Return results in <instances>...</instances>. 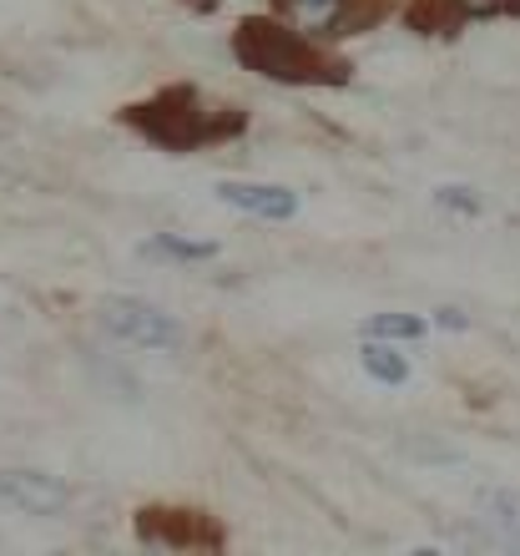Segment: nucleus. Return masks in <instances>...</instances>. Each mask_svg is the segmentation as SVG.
Wrapping results in <instances>:
<instances>
[{"label": "nucleus", "mask_w": 520, "mask_h": 556, "mask_svg": "<svg viewBox=\"0 0 520 556\" xmlns=\"http://www.w3.org/2000/svg\"><path fill=\"white\" fill-rule=\"evenodd\" d=\"M232 56L248 72L268 76V81H289V87H339L348 81L344 61L324 56L299 26H278V21H243L232 30Z\"/></svg>", "instance_id": "1"}, {"label": "nucleus", "mask_w": 520, "mask_h": 556, "mask_svg": "<svg viewBox=\"0 0 520 556\" xmlns=\"http://www.w3.org/2000/svg\"><path fill=\"white\" fill-rule=\"evenodd\" d=\"M122 117H127L142 137H152L157 147H167V152H188V147H203L207 137L238 132V117L213 122V112H203V102H198L188 87L162 91V97L131 106V112H122Z\"/></svg>", "instance_id": "2"}, {"label": "nucleus", "mask_w": 520, "mask_h": 556, "mask_svg": "<svg viewBox=\"0 0 520 556\" xmlns=\"http://www.w3.org/2000/svg\"><path fill=\"white\" fill-rule=\"evenodd\" d=\"M97 319L116 344H131L142 354H182V344H188V329L147 299H102Z\"/></svg>", "instance_id": "3"}, {"label": "nucleus", "mask_w": 520, "mask_h": 556, "mask_svg": "<svg viewBox=\"0 0 520 556\" xmlns=\"http://www.w3.org/2000/svg\"><path fill=\"white\" fill-rule=\"evenodd\" d=\"M137 536H142L147 546H167V552L223 546V531H217L203 511H162V506H147V511L137 516Z\"/></svg>", "instance_id": "4"}, {"label": "nucleus", "mask_w": 520, "mask_h": 556, "mask_svg": "<svg viewBox=\"0 0 520 556\" xmlns=\"http://www.w3.org/2000/svg\"><path fill=\"white\" fill-rule=\"evenodd\" d=\"M0 501L26 516H61L72 506V491L61 476L46 470H0Z\"/></svg>", "instance_id": "5"}, {"label": "nucleus", "mask_w": 520, "mask_h": 556, "mask_svg": "<svg viewBox=\"0 0 520 556\" xmlns=\"http://www.w3.org/2000/svg\"><path fill=\"white\" fill-rule=\"evenodd\" d=\"M217 198L248 218H268V223H289L299 213V192L278 188V182H217Z\"/></svg>", "instance_id": "6"}, {"label": "nucleus", "mask_w": 520, "mask_h": 556, "mask_svg": "<svg viewBox=\"0 0 520 556\" xmlns=\"http://www.w3.org/2000/svg\"><path fill=\"white\" fill-rule=\"evenodd\" d=\"M283 15L304 36H344L354 26V0H283Z\"/></svg>", "instance_id": "7"}, {"label": "nucleus", "mask_w": 520, "mask_h": 556, "mask_svg": "<svg viewBox=\"0 0 520 556\" xmlns=\"http://www.w3.org/2000/svg\"><path fill=\"white\" fill-rule=\"evenodd\" d=\"M470 15V0H409V26L424 36H449Z\"/></svg>", "instance_id": "8"}, {"label": "nucleus", "mask_w": 520, "mask_h": 556, "mask_svg": "<svg viewBox=\"0 0 520 556\" xmlns=\"http://www.w3.org/2000/svg\"><path fill=\"white\" fill-rule=\"evenodd\" d=\"M359 359H364V369H369V380H379V384H405L409 380V359L394 344H384V339H369L359 350Z\"/></svg>", "instance_id": "9"}, {"label": "nucleus", "mask_w": 520, "mask_h": 556, "mask_svg": "<svg viewBox=\"0 0 520 556\" xmlns=\"http://www.w3.org/2000/svg\"><path fill=\"white\" fill-rule=\"evenodd\" d=\"M480 516L495 527V536L506 542V531L520 527V496L516 491H480Z\"/></svg>", "instance_id": "10"}, {"label": "nucleus", "mask_w": 520, "mask_h": 556, "mask_svg": "<svg viewBox=\"0 0 520 556\" xmlns=\"http://www.w3.org/2000/svg\"><path fill=\"white\" fill-rule=\"evenodd\" d=\"M147 253H157V258H177V264H207L217 253V243H188V238H173V233H162L147 243Z\"/></svg>", "instance_id": "11"}, {"label": "nucleus", "mask_w": 520, "mask_h": 556, "mask_svg": "<svg viewBox=\"0 0 520 556\" xmlns=\"http://www.w3.org/2000/svg\"><path fill=\"white\" fill-rule=\"evenodd\" d=\"M369 339H424V319H415V314H375Z\"/></svg>", "instance_id": "12"}, {"label": "nucleus", "mask_w": 520, "mask_h": 556, "mask_svg": "<svg viewBox=\"0 0 520 556\" xmlns=\"http://www.w3.org/2000/svg\"><path fill=\"white\" fill-rule=\"evenodd\" d=\"M434 203L455 207V213H465V218H475L480 207H485V203H480V192L475 188H460V182H455V188H440V192H434Z\"/></svg>", "instance_id": "13"}, {"label": "nucleus", "mask_w": 520, "mask_h": 556, "mask_svg": "<svg viewBox=\"0 0 520 556\" xmlns=\"http://www.w3.org/2000/svg\"><path fill=\"white\" fill-rule=\"evenodd\" d=\"M470 11H506V15H520V0H470Z\"/></svg>", "instance_id": "14"}, {"label": "nucleus", "mask_w": 520, "mask_h": 556, "mask_svg": "<svg viewBox=\"0 0 520 556\" xmlns=\"http://www.w3.org/2000/svg\"><path fill=\"white\" fill-rule=\"evenodd\" d=\"M434 324L440 329H465V314L460 308H434Z\"/></svg>", "instance_id": "15"}, {"label": "nucleus", "mask_w": 520, "mask_h": 556, "mask_svg": "<svg viewBox=\"0 0 520 556\" xmlns=\"http://www.w3.org/2000/svg\"><path fill=\"white\" fill-rule=\"evenodd\" d=\"M188 5H192V11H213L217 0H188Z\"/></svg>", "instance_id": "16"}, {"label": "nucleus", "mask_w": 520, "mask_h": 556, "mask_svg": "<svg viewBox=\"0 0 520 556\" xmlns=\"http://www.w3.org/2000/svg\"><path fill=\"white\" fill-rule=\"evenodd\" d=\"M506 546H516V552H520V527H516V531H506Z\"/></svg>", "instance_id": "17"}]
</instances>
